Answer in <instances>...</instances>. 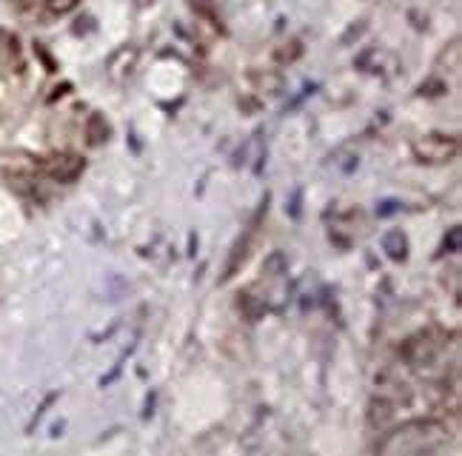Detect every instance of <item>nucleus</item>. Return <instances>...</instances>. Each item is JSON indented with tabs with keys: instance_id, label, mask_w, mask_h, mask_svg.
Listing matches in <instances>:
<instances>
[{
	"instance_id": "f03ea898",
	"label": "nucleus",
	"mask_w": 462,
	"mask_h": 456,
	"mask_svg": "<svg viewBox=\"0 0 462 456\" xmlns=\"http://www.w3.org/2000/svg\"><path fill=\"white\" fill-rule=\"evenodd\" d=\"M434 354H437V343H431L428 333H419V337L408 340V343H406V348H403V356L414 365V368H422V365H431Z\"/></svg>"
},
{
	"instance_id": "7ed1b4c3",
	"label": "nucleus",
	"mask_w": 462,
	"mask_h": 456,
	"mask_svg": "<svg viewBox=\"0 0 462 456\" xmlns=\"http://www.w3.org/2000/svg\"><path fill=\"white\" fill-rule=\"evenodd\" d=\"M43 171L54 180H75L80 171H83V160L80 157H72V155H63V157H52L43 163Z\"/></svg>"
},
{
	"instance_id": "423d86ee",
	"label": "nucleus",
	"mask_w": 462,
	"mask_h": 456,
	"mask_svg": "<svg viewBox=\"0 0 462 456\" xmlns=\"http://www.w3.org/2000/svg\"><path fill=\"white\" fill-rule=\"evenodd\" d=\"M86 134H88V143H91V146H100V143L109 137L106 117H100V114H91V117L86 120Z\"/></svg>"
},
{
	"instance_id": "6e6552de",
	"label": "nucleus",
	"mask_w": 462,
	"mask_h": 456,
	"mask_svg": "<svg viewBox=\"0 0 462 456\" xmlns=\"http://www.w3.org/2000/svg\"><path fill=\"white\" fill-rule=\"evenodd\" d=\"M75 3H77V0H46L49 12H54V15H63V12H69Z\"/></svg>"
},
{
	"instance_id": "f257e3e1",
	"label": "nucleus",
	"mask_w": 462,
	"mask_h": 456,
	"mask_svg": "<svg viewBox=\"0 0 462 456\" xmlns=\"http://www.w3.org/2000/svg\"><path fill=\"white\" fill-rule=\"evenodd\" d=\"M414 155L422 163H445L456 155V140L442 137V134H431V137L414 143Z\"/></svg>"
},
{
	"instance_id": "20e7f679",
	"label": "nucleus",
	"mask_w": 462,
	"mask_h": 456,
	"mask_svg": "<svg viewBox=\"0 0 462 456\" xmlns=\"http://www.w3.org/2000/svg\"><path fill=\"white\" fill-rule=\"evenodd\" d=\"M394 408H396V402L383 393L380 400H374V402H371V411H368V419H371L374 428H377V425L383 428V425H388V422L394 419Z\"/></svg>"
},
{
	"instance_id": "0eeeda50",
	"label": "nucleus",
	"mask_w": 462,
	"mask_h": 456,
	"mask_svg": "<svg viewBox=\"0 0 462 456\" xmlns=\"http://www.w3.org/2000/svg\"><path fill=\"white\" fill-rule=\"evenodd\" d=\"M283 268H286V254H283V251H274V254L263 262V271H265V274H271V277H277V274H283Z\"/></svg>"
},
{
	"instance_id": "39448f33",
	"label": "nucleus",
	"mask_w": 462,
	"mask_h": 456,
	"mask_svg": "<svg viewBox=\"0 0 462 456\" xmlns=\"http://www.w3.org/2000/svg\"><path fill=\"white\" fill-rule=\"evenodd\" d=\"M383 249L388 251L391 260H403V257H406V249H408L403 231H388V234L383 237Z\"/></svg>"
}]
</instances>
